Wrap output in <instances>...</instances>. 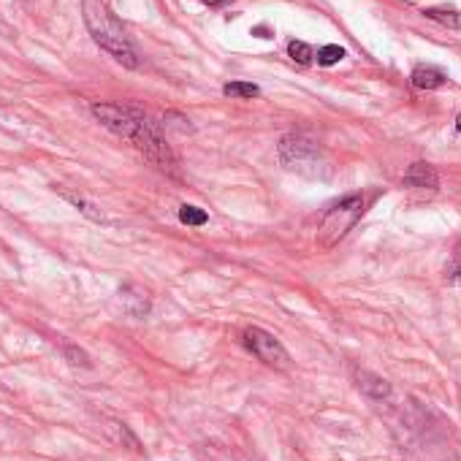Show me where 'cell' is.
<instances>
[{"label": "cell", "instance_id": "1", "mask_svg": "<svg viewBox=\"0 0 461 461\" xmlns=\"http://www.w3.org/2000/svg\"><path fill=\"white\" fill-rule=\"evenodd\" d=\"M82 11H85V25H87L92 41L101 49H106L117 63H123L125 68H136L139 66L136 49L125 36L123 25L109 11L106 3L104 0H82Z\"/></svg>", "mask_w": 461, "mask_h": 461}, {"label": "cell", "instance_id": "2", "mask_svg": "<svg viewBox=\"0 0 461 461\" xmlns=\"http://www.w3.org/2000/svg\"><path fill=\"white\" fill-rule=\"evenodd\" d=\"M367 207V198L361 193L345 195L342 201H337L328 212L323 214L318 226V247L320 250H334L348 236V230H353V226L361 220Z\"/></svg>", "mask_w": 461, "mask_h": 461}, {"label": "cell", "instance_id": "3", "mask_svg": "<svg viewBox=\"0 0 461 461\" xmlns=\"http://www.w3.org/2000/svg\"><path fill=\"white\" fill-rule=\"evenodd\" d=\"M144 114H147V111H142V109H136V106H120V104H92V117L104 125V128H109L111 133L125 136L128 142H133V136L139 133Z\"/></svg>", "mask_w": 461, "mask_h": 461}, {"label": "cell", "instance_id": "4", "mask_svg": "<svg viewBox=\"0 0 461 461\" xmlns=\"http://www.w3.org/2000/svg\"><path fill=\"white\" fill-rule=\"evenodd\" d=\"M245 345H247V350L258 361H264L266 367L271 369H288L290 367V355L288 350L283 348V342L274 337V334H269L264 328H247L245 331Z\"/></svg>", "mask_w": 461, "mask_h": 461}, {"label": "cell", "instance_id": "5", "mask_svg": "<svg viewBox=\"0 0 461 461\" xmlns=\"http://www.w3.org/2000/svg\"><path fill=\"white\" fill-rule=\"evenodd\" d=\"M280 155H283V160L288 166L302 168V163L318 158V149H315V144L312 142H304L299 136H288V139H283V144H280Z\"/></svg>", "mask_w": 461, "mask_h": 461}, {"label": "cell", "instance_id": "6", "mask_svg": "<svg viewBox=\"0 0 461 461\" xmlns=\"http://www.w3.org/2000/svg\"><path fill=\"white\" fill-rule=\"evenodd\" d=\"M405 185L407 188H429V190H434L437 185H440V177H437V171H434V166H429V163H412L407 171H405Z\"/></svg>", "mask_w": 461, "mask_h": 461}, {"label": "cell", "instance_id": "7", "mask_svg": "<svg viewBox=\"0 0 461 461\" xmlns=\"http://www.w3.org/2000/svg\"><path fill=\"white\" fill-rule=\"evenodd\" d=\"M355 386L364 391L367 396H372V399H386L391 396V386L388 380H383L380 374H372V372H355Z\"/></svg>", "mask_w": 461, "mask_h": 461}, {"label": "cell", "instance_id": "8", "mask_svg": "<svg viewBox=\"0 0 461 461\" xmlns=\"http://www.w3.org/2000/svg\"><path fill=\"white\" fill-rule=\"evenodd\" d=\"M410 79H412V87L418 90H440L448 82L445 73L440 68H434V66H418Z\"/></svg>", "mask_w": 461, "mask_h": 461}, {"label": "cell", "instance_id": "9", "mask_svg": "<svg viewBox=\"0 0 461 461\" xmlns=\"http://www.w3.org/2000/svg\"><path fill=\"white\" fill-rule=\"evenodd\" d=\"M123 302H125V307L130 309V315H136V318H144L147 309H149V299H147V293H144L142 288H133V285L123 288Z\"/></svg>", "mask_w": 461, "mask_h": 461}, {"label": "cell", "instance_id": "10", "mask_svg": "<svg viewBox=\"0 0 461 461\" xmlns=\"http://www.w3.org/2000/svg\"><path fill=\"white\" fill-rule=\"evenodd\" d=\"M424 17L434 19V22H440V25L450 27V30H456V27L461 25L459 14H456L453 8H424Z\"/></svg>", "mask_w": 461, "mask_h": 461}, {"label": "cell", "instance_id": "11", "mask_svg": "<svg viewBox=\"0 0 461 461\" xmlns=\"http://www.w3.org/2000/svg\"><path fill=\"white\" fill-rule=\"evenodd\" d=\"M288 54H290V57H293V63H299V66H309V63L315 60L312 47H309V44H304V41H290V44H288Z\"/></svg>", "mask_w": 461, "mask_h": 461}, {"label": "cell", "instance_id": "12", "mask_svg": "<svg viewBox=\"0 0 461 461\" xmlns=\"http://www.w3.org/2000/svg\"><path fill=\"white\" fill-rule=\"evenodd\" d=\"M223 92L228 95V98H255L261 90L255 87V85H250V82H228Z\"/></svg>", "mask_w": 461, "mask_h": 461}, {"label": "cell", "instance_id": "13", "mask_svg": "<svg viewBox=\"0 0 461 461\" xmlns=\"http://www.w3.org/2000/svg\"><path fill=\"white\" fill-rule=\"evenodd\" d=\"M209 217L204 209H198V207H190V204H185V207H179V223H185V226H204Z\"/></svg>", "mask_w": 461, "mask_h": 461}, {"label": "cell", "instance_id": "14", "mask_svg": "<svg viewBox=\"0 0 461 461\" xmlns=\"http://www.w3.org/2000/svg\"><path fill=\"white\" fill-rule=\"evenodd\" d=\"M342 57H345V49L337 47V44H328V47L318 49V63H320V66H334V63H339Z\"/></svg>", "mask_w": 461, "mask_h": 461}, {"label": "cell", "instance_id": "15", "mask_svg": "<svg viewBox=\"0 0 461 461\" xmlns=\"http://www.w3.org/2000/svg\"><path fill=\"white\" fill-rule=\"evenodd\" d=\"M163 125H166V128H177L179 133H190V130H193L190 120L182 117V114H174V111H168V114L163 117Z\"/></svg>", "mask_w": 461, "mask_h": 461}, {"label": "cell", "instance_id": "16", "mask_svg": "<svg viewBox=\"0 0 461 461\" xmlns=\"http://www.w3.org/2000/svg\"><path fill=\"white\" fill-rule=\"evenodd\" d=\"M450 283L461 285V266H459V269H453V271H450Z\"/></svg>", "mask_w": 461, "mask_h": 461}, {"label": "cell", "instance_id": "17", "mask_svg": "<svg viewBox=\"0 0 461 461\" xmlns=\"http://www.w3.org/2000/svg\"><path fill=\"white\" fill-rule=\"evenodd\" d=\"M204 3H209V6H220L223 0H204Z\"/></svg>", "mask_w": 461, "mask_h": 461}, {"label": "cell", "instance_id": "18", "mask_svg": "<svg viewBox=\"0 0 461 461\" xmlns=\"http://www.w3.org/2000/svg\"><path fill=\"white\" fill-rule=\"evenodd\" d=\"M456 128H459V130H461V114H459V120H456Z\"/></svg>", "mask_w": 461, "mask_h": 461}]
</instances>
